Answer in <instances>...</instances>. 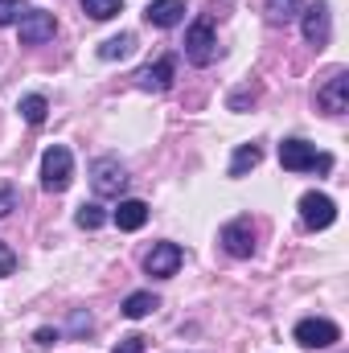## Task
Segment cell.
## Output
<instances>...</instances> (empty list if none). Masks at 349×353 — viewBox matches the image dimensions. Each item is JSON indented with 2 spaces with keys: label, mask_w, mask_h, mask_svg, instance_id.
<instances>
[{
  "label": "cell",
  "mask_w": 349,
  "mask_h": 353,
  "mask_svg": "<svg viewBox=\"0 0 349 353\" xmlns=\"http://www.w3.org/2000/svg\"><path fill=\"white\" fill-rule=\"evenodd\" d=\"M279 165L288 169V173H329L333 169V157L329 152H317L312 144H304V140H283L279 144Z\"/></svg>",
  "instance_id": "6da1fadb"
},
{
  "label": "cell",
  "mask_w": 349,
  "mask_h": 353,
  "mask_svg": "<svg viewBox=\"0 0 349 353\" xmlns=\"http://www.w3.org/2000/svg\"><path fill=\"white\" fill-rule=\"evenodd\" d=\"M70 181H74V157H70V148L66 144L46 148V157H41V189L46 193H66Z\"/></svg>",
  "instance_id": "7a4b0ae2"
},
{
  "label": "cell",
  "mask_w": 349,
  "mask_h": 353,
  "mask_svg": "<svg viewBox=\"0 0 349 353\" xmlns=\"http://www.w3.org/2000/svg\"><path fill=\"white\" fill-rule=\"evenodd\" d=\"M185 58H189L193 66H210V62L218 58V41H214L210 17H201V21L189 25V33H185Z\"/></svg>",
  "instance_id": "3957f363"
},
{
  "label": "cell",
  "mask_w": 349,
  "mask_h": 353,
  "mask_svg": "<svg viewBox=\"0 0 349 353\" xmlns=\"http://www.w3.org/2000/svg\"><path fill=\"white\" fill-rule=\"evenodd\" d=\"M300 222L308 226V230H329L333 222H337V205H333V197L329 193H304L300 197Z\"/></svg>",
  "instance_id": "277c9868"
},
{
  "label": "cell",
  "mask_w": 349,
  "mask_h": 353,
  "mask_svg": "<svg viewBox=\"0 0 349 353\" xmlns=\"http://www.w3.org/2000/svg\"><path fill=\"white\" fill-rule=\"evenodd\" d=\"M90 185H94L99 197H119L123 185H128V173H123V165H119L115 157H99V161L90 165Z\"/></svg>",
  "instance_id": "5b68a950"
},
{
  "label": "cell",
  "mask_w": 349,
  "mask_h": 353,
  "mask_svg": "<svg viewBox=\"0 0 349 353\" xmlns=\"http://www.w3.org/2000/svg\"><path fill=\"white\" fill-rule=\"evenodd\" d=\"M218 239H222L226 255H235V259H251V255H255V226H251V218H235V222H226Z\"/></svg>",
  "instance_id": "8992f818"
},
{
  "label": "cell",
  "mask_w": 349,
  "mask_h": 353,
  "mask_svg": "<svg viewBox=\"0 0 349 353\" xmlns=\"http://www.w3.org/2000/svg\"><path fill=\"white\" fill-rule=\"evenodd\" d=\"M337 341H341V329H337L333 321L308 316V321L296 325V345H304V350H329V345H337Z\"/></svg>",
  "instance_id": "52a82bcc"
},
{
  "label": "cell",
  "mask_w": 349,
  "mask_h": 353,
  "mask_svg": "<svg viewBox=\"0 0 349 353\" xmlns=\"http://www.w3.org/2000/svg\"><path fill=\"white\" fill-rule=\"evenodd\" d=\"M300 17H304V21H300V25H304V41H308V46H317V50H321V46H329V37H333L329 4H325V0H317V4H308Z\"/></svg>",
  "instance_id": "ba28073f"
},
{
  "label": "cell",
  "mask_w": 349,
  "mask_h": 353,
  "mask_svg": "<svg viewBox=\"0 0 349 353\" xmlns=\"http://www.w3.org/2000/svg\"><path fill=\"white\" fill-rule=\"evenodd\" d=\"M54 33H58L54 12H46V8H25V12H21V46H41V41H50Z\"/></svg>",
  "instance_id": "9c48e42d"
},
{
  "label": "cell",
  "mask_w": 349,
  "mask_h": 353,
  "mask_svg": "<svg viewBox=\"0 0 349 353\" xmlns=\"http://www.w3.org/2000/svg\"><path fill=\"white\" fill-rule=\"evenodd\" d=\"M317 103H321V111H329V115L349 111V70H333V74L325 79V87L317 90Z\"/></svg>",
  "instance_id": "30bf717a"
},
{
  "label": "cell",
  "mask_w": 349,
  "mask_h": 353,
  "mask_svg": "<svg viewBox=\"0 0 349 353\" xmlns=\"http://www.w3.org/2000/svg\"><path fill=\"white\" fill-rule=\"evenodd\" d=\"M177 267H181V247H177V243H157V247L148 251V259H144V271L157 275V279L177 275Z\"/></svg>",
  "instance_id": "8fae6325"
},
{
  "label": "cell",
  "mask_w": 349,
  "mask_h": 353,
  "mask_svg": "<svg viewBox=\"0 0 349 353\" xmlns=\"http://www.w3.org/2000/svg\"><path fill=\"white\" fill-rule=\"evenodd\" d=\"M173 58H161V62H152V66H144L140 74H136V87L140 90H152V94H165V90L173 87Z\"/></svg>",
  "instance_id": "7c38bea8"
},
{
  "label": "cell",
  "mask_w": 349,
  "mask_h": 353,
  "mask_svg": "<svg viewBox=\"0 0 349 353\" xmlns=\"http://www.w3.org/2000/svg\"><path fill=\"white\" fill-rule=\"evenodd\" d=\"M144 21L157 25V29H173V25L185 21V0H148Z\"/></svg>",
  "instance_id": "4fadbf2b"
},
{
  "label": "cell",
  "mask_w": 349,
  "mask_h": 353,
  "mask_svg": "<svg viewBox=\"0 0 349 353\" xmlns=\"http://www.w3.org/2000/svg\"><path fill=\"white\" fill-rule=\"evenodd\" d=\"M111 222H115L119 230H140V226L148 222V205H144L140 197H123V201L115 205V214H111Z\"/></svg>",
  "instance_id": "5bb4252c"
},
{
  "label": "cell",
  "mask_w": 349,
  "mask_h": 353,
  "mask_svg": "<svg viewBox=\"0 0 349 353\" xmlns=\"http://www.w3.org/2000/svg\"><path fill=\"white\" fill-rule=\"evenodd\" d=\"M157 308H161V300H157L152 292H132V296L123 300V316H128V321H144V316L157 312Z\"/></svg>",
  "instance_id": "9a60e30c"
},
{
  "label": "cell",
  "mask_w": 349,
  "mask_h": 353,
  "mask_svg": "<svg viewBox=\"0 0 349 353\" xmlns=\"http://www.w3.org/2000/svg\"><path fill=\"white\" fill-rule=\"evenodd\" d=\"M304 12V0H267V21L271 25H288Z\"/></svg>",
  "instance_id": "2e32d148"
},
{
  "label": "cell",
  "mask_w": 349,
  "mask_h": 353,
  "mask_svg": "<svg viewBox=\"0 0 349 353\" xmlns=\"http://www.w3.org/2000/svg\"><path fill=\"white\" fill-rule=\"evenodd\" d=\"M136 50V37L132 33H119V37H107L103 46H99V58L103 62H115V58H128Z\"/></svg>",
  "instance_id": "e0dca14e"
},
{
  "label": "cell",
  "mask_w": 349,
  "mask_h": 353,
  "mask_svg": "<svg viewBox=\"0 0 349 353\" xmlns=\"http://www.w3.org/2000/svg\"><path fill=\"white\" fill-rule=\"evenodd\" d=\"M263 161V148L259 144H243L239 152H235V161H230V176H247L255 165Z\"/></svg>",
  "instance_id": "ac0fdd59"
},
{
  "label": "cell",
  "mask_w": 349,
  "mask_h": 353,
  "mask_svg": "<svg viewBox=\"0 0 349 353\" xmlns=\"http://www.w3.org/2000/svg\"><path fill=\"white\" fill-rule=\"evenodd\" d=\"M17 111H21V119H25V123H46V111H50V103H46L41 94H25Z\"/></svg>",
  "instance_id": "d6986e66"
},
{
  "label": "cell",
  "mask_w": 349,
  "mask_h": 353,
  "mask_svg": "<svg viewBox=\"0 0 349 353\" xmlns=\"http://www.w3.org/2000/svg\"><path fill=\"white\" fill-rule=\"evenodd\" d=\"M83 12L94 17V21H111L123 12V0H83Z\"/></svg>",
  "instance_id": "ffe728a7"
},
{
  "label": "cell",
  "mask_w": 349,
  "mask_h": 353,
  "mask_svg": "<svg viewBox=\"0 0 349 353\" xmlns=\"http://www.w3.org/2000/svg\"><path fill=\"white\" fill-rule=\"evenodd\" d=\"M74 222H79L83 230H99V226L107 222V214H103V210H99L94 201H90V205L83 201V205H79V214H74Z\"/></svg>",
  "instance_id": "44dd1931"
},
{
  "label": "cell",
  "mask_w": 349,
  "mask_h": 353,
  "mask_svg": "<svg viewBox=\"0 0 349 353\" xmlns=\"http://www.w3.org/2000/svg\"><path fill=\"white\" fill-rule=\"evenodd\" d=\"M21 12H25V0H0V25L21 21Z\"/></svg>",
  "instance_id": "7402d4cb"
},
{
  "label": "cell",
  "mask_w": 349,
  "mask_h": 353,
  "mask_svg": "<svg viewBox=\"0 0 349 353\" xmlns=\"http://www.w3.org/2000/svg\"><path fill=\"white\" fill-rule=\"evenodd\" d=\"M17 210V189L12 185H0V218H8Z\"/></svg>",
  "instance_id": "603a6c76"
},
{
  "label": "cell",
  "mask_w": 349,
  "mask_h": 353,
  "mask_svg": "<svg viewBox=\"0 0 349 353\" xmlns=\"http://www.w3.org/2000/svg\"><path fill=\"white\" fill-rule=\"evenodd\" d=\"M111 353H144V337H140V333H132V337H123Z\"/></svg>",
  "instance_id": "cb8c5ba5"
},
{
  "label": "cell",
  "mask_w": 349,
  "mask_h": 353,
  "mask_svg": "<svg viewBox=\"0 0 349 353\" xmlns=\"http://www.w3.org/2000/svg\"><path fill=\"white\" fill-rule=\"evenodd\" d=\"M12 271H17V255L0 243V275H12Z\"/></svg>",
  "instance_id": "d4e9b609"
},
{
  "label": "cell",
  "mask_w": 349,
  "mask_h": 353,
  "mask_svg": "<svg viewBox=\"0 0 349 353\" xmlns=\"http://www.w3.org/2000/svg\"><path fill=\"white\" fill-rule=\"evenodd\" d=\"M54 341H58L54 329H37V345H54Z\"/></svg>",
  "instance_id": "484cf974"
}]
</instances>
